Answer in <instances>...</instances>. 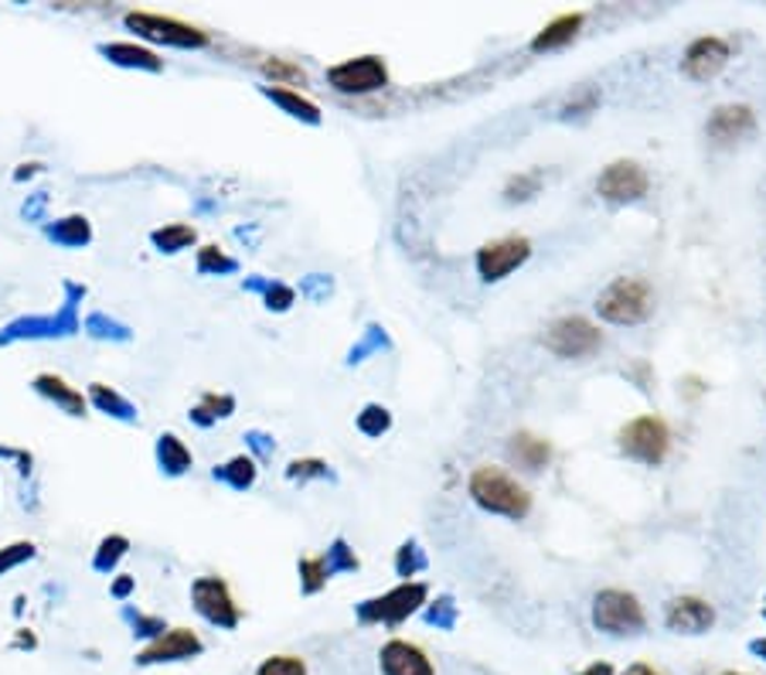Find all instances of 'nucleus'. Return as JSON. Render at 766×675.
I'll list each match as a JSON object with an SVG mask.
<instances>
[{"label": "nucleus", "mask_w": 766, "mask_h": 675, "mask_svg": "<svg viewBox=\"0 0 766 675\" xmlns=\"http://www.w3.org/2000/svg\"><path fill=\"white\" fill-rule=\"evenodd\" d=\"M470 498L484 512L507 516V519H525L531 509V495L525 492V485H518L515 477L494 464H480L470 474Z\"/></svg>", "instance_id": "nucleus-1"}, {"label": "nucleus", "mask_w": 766, "mask_h": 675, "mask_svg": "<svg viewBox=\"0 0 766 675\" xmlns=\"http://www.w3.org/2000/svg\"><path fill=\"white\" fill-rule=\"evenodd\" d=\"M596 311L613 324H641L655 311V291L641 276H620L600 294Z\"/></svg>", "instance_id": "nucleus-2"}, {"label": "nucleus", "mask_w": 766, "mask_h": 675, "mask_svg": "<svg viewBox=\"0 0 766 675\" xmlns=\"http://www.w3.org/2000/svg\"><path fill=\"white\" fill-rule=\"evenodd\" d=\"M668 447H671V430L655 413L637 416L620 430V450L644 464H661L668 458Z\"/></svg>", "instance_id": "nucleus-3"}, {"label": "nucleus", "mask_w": 766, "mask_h": 675, "mask_svg": "<svg viewBox=\"0 0 766 675\" xmlns=\"http://www.w3.org/2000/svg\"><path fill=\"white\" fill-rule=\"evenodd\" d=\"M593 625L607 635H637L644 628V607L627 590H603L593 601Z\"/></svg>", "instance_id": "nucleus-4"}, {"label": "nucleus", "mask_w": 766, "mask_h": 675, "mask_svg": "<svg viewBox=\"0 0 766 675\" xmlns=\"http://www.w3.org/2000/svg\"><path fill=\"white\" fill-rule=\"evenodd\" d=\"M127 27H133L136 35H144L151 42L178 45V48H202V45H208V35L202 32V27H194L188 21H178V17L147 14V11H130L127 14Z\"/></svg>", "instance_id": "nucleus-5"}, {"label": "nucleus", "mask_w": 766, "mask_h": 675, "mask_svg": "<svg viewBox=\"0 0 766 675\" xmlns=\"http://www.w3.org/2000/svg\"><path fill=\"white\" fill-rule=\"evenodd\" d=\"M603 345V334L593 321L573 315V318H559L546 331V348L559 358H586Z\"/></svg>", "instance_id": "nucleus-6"}, {"label": "nucleus", "mask_w": 766, "mask_h": 675, "mask_svg": "<svg viewBox=\"0 0 766 675\" xmlns=\"http://www.w3.org/2000/svg\"><path fill=\"white\" fill-rule=\"evenodd\" d=\"M191 601H194V611L205 617L208 625H218V628H236L242 621V611L232 597V590L225 580L218 577H202L191 583Z\"/></svg>", "instance_id": "nucleus-7"}, {"label": "nucleus", "mask_w": 766, "mask_h": 675, "mask_svg": "<svg viewBox=\"0 0 766 675\" xmlns=\"http://www.w3.org/2000/svg\"><path fill=\"white\" fill-rule=\"evenodd\" d=\"M327 82L337 90V93H355V96H364V93H379L388 86V69L379 55H361V59H351V62H340L334 69H327Z\"/></svg>", "instance_id": "nucleus-8"}, {"label": "nucleus", "mask_w": 766, "mask_h": 675, "mask_svg": "<svg viewBox=\"0 0 766 675\" xmlns=\"http://www.w3.org/2000/svg\"><path fill=\"white\" fill-rule=\"evenodd\" d=\"M422 601H426L422 583H403V587L388 590V594L361 604V621H368V625H399L412 611H419Z\"/></svg>", "instance_id": "nucleus-9"}, {"label": "nucleus", "mask_w": 766, "mask_h": 675, "mask_svg": "<svg viewBox=\"0 0 766 675\" xmlns=\"http://www.w3.org/2000/svg\"><path fill=\"white\" fill-rule=\"evenodd\" d=\"M205 652V641L191 628H167L154 641H147L136 655V665H160V662H188Z\"/></svg>", "instance_id": "nucleus-10"}, {"label": "nucleus", "mask_w": 766, "mask_h": 675, "mask_svg": "<svg viewBox=\"0 0 766 675\" xmlns=\"http://www.w3.org/2000/svg\"><path fill=\"white\" fill-rule=\"evenodd\" d=\"M647 171L637 164V161H613L607 171L596 181V191H600V199L613 202V205H623V202H637L647 194Z\"/></svg>", "instance_id": "nucleus-11"}, {"label": "nucleus", "mask_w": 766, "mask_h": 675, "mask_svg": "<svg viewBox=\"0 0 766 675\" xmlns=\"http://www.w3.org/2000/svg\"><path fill=\"white\" fill-rule=\"evenodd\" d=\"M531 257V242L525 236H504L477 249V273L484 280H504Z\"/></svg>", "instance_id": "nucleus-12"}, {"label": "nucleus", "mask_w": 766, "mask_h": 675, "mask_svg": "<svg viewBox=\"0 0 766 675\" xmlns=\"http://www.w3.org/2000/svg\"><path fill=\"white\" fill-rule=\"evenodd\" d=\"M379 668L382 675H436L430 655H426L419 644L412 641H388L379 652Z\"/></svg>", "instance_id": "nucleus-13"}, {"label": "nucleus", "mask_w": 766, "mask_h": 675, "mask_svg": "<svg viewBox=\"0 0 766 675\" xmlns=\"http://www.w3.org/2000/svg\"><path fill=\"white\" fill-rule=\"evenodd\" d=\"M716 621L713 604H705L702 597H678L668 604V628L678 635H702Z\"/></svg>", "instance_id": "nucleus-14"}, {"label": "nucleus", "mask_w": 766, "mask_h": 675, "mask_svg": "<svg viewBox=\"0 0 766 675\" xmlns=\"http://www.w3.org/2000/svg\"><path fill=\"white\" fill-rule=\"evenodd\" d=\"M729 62V45L722 38H698L685 51V75L705 82Z\"/></svg>", "instance_id": "nucleus-15"}, {"label": "nucleus", "mask_w": 766, "mask_h": 675, "mask_svg": "<svg viewBox=\"0 0 766 675\" xmlns=\"http://www.w3.org/2000/svg\"><path fill=\"white\" fill-rule=\"evenodd\" d=\"M753 127L756 117L750 106H719L705 130L716 144H732V140H743L746 133H753Z\"/></svg>", "instance_id": "nucleus-16"}, {"label": "nucleus", "mask_w": 766, "mask_h": 675, "mask_svg": "<svg viewBox=\"0 0 766 675\" xmlns=\"http://www.w3.org/2000/svg\"><path fill=\"white\" fill-rule=\"evenodd\" d=\"M35 389L41 392V396H48L55 406H62L69 416H82V413H85V396H82L79 389H72L62 376L45 372V376L35 379Z\"/></svg>", "instance_id": "nucleus-17"}, {"label": "nucleus", "mask_w": 766, "mask_h": 675, "mask_svg": "<svg viewBox=\"0 0 766 675\" xmlns=\"http://www.w3.org/2000/svg\"><path fill=\"white\" fill-rule=\"evenodd\" d=\"M511 458H515L522 467H528V471H538V467H546L549 464V458H552V447H549V440H542V437H531V434H515L511 437Z\"/></svg>", "instance_id": "nucleus-18"}, {"label": "nucleus", "mask_w": 766, "mask_h": 675, "mask_svg": "<svg viewBox=\"0 0 766 675\" xmlns=\"http://www.w3.org/2000/svg\"><path fill=\"white\" fill-rule=\"evenodd\" d=\"M579 27H583V14H562L555 17L542 35H535L531 48L535 51H552V48H562V45H570L576 35H579Z\"/></svg>", "instance_id": "nucleus-19"}, {"label": "nucleus", "mask_w": 766, "mask_h": 675, "mask_svg": "<svg viewBox=\"0 0 766 675\" xmlns=\"http://www.w3.org/2000/svg\"><path fill=\"white\" fill-rule=\"evenodd\" d=\"M109 62H117V66H127V69H151L157 72L164 62L157 59V55L151 48H140V45H130V42H117V45H103L99 48Z\"/></svg>", "instance_id": "nucleus-20"}, {"label": "nucleus", "mask_w": 766, "mask_h": 675, "mask_svg": "<svg viewBox=\"0 0 766 675\" xmlns=\"http://www.w3.org/2000/svg\"><path fill=\"white\" fill-rule=\"evenodd\" d=\"M266 96L276 99L283 109L290 112V117H300V120H307V123H318V120H321V109H318L314 103H310V99H303L300 93L287 90V86H266Z\"/></svg>", "instance_id": "nucleus-21"}, {"label": "nucleus", "mask_w": 766, "mask_h": 675, "mask_svg": "<svg viewBox=\"0 0 766 675\" xmlns=\"http://www.w3.org/2000/svg\"><path fill=\"white\" fill-rule=\"evenodd\" d=\"M157 458H160V467L167 474H181L191 467V450L175 437V434H164L160 443H157Z\"/></svg>", "instance_id": "nucleus-22"}, {"label": "nucleus", "mask_w": 766, "mask_h": 675, "mask_svg": "<svg viewBox=\"0 0 766 675\" xmlns=\"http://www.w3.org/2000/svg\"><path fill=\"white\" fill-rule=\"evenodd\" d=\"M48 233L65 246H82V242H89V222L82 215H72V218H62L59 225H51Z\"/></svg>", "instance_id": "nucleus-23"}, {"label": "nucleus", "mask_w": 766, "mask_h": 675, "mask_svg": "<svg viewBox=\"0 0 766 675\" xmlns=\"http://www.w3.org/2000/svg\"><path fill=\"white\" fill-rule=\"evenodd\" d=\"M127 549H130V540L127 536H106L103 543H99V549H96V570H112L117 567V562L127 556Z\"/></svg>", "instance_id": "nucleus-24"}, {"label": "nucleus", "mask_w": 766, "mask_h": 675, "mask_svg": "<svg viewBox=\"0 0 766 675\" xmlns=\"http://www.w3.org/2000/svg\"><path fill=\"white\" fill-rule=\"evenodd\" d=\"M154 242L164 252H178V249H184V246L194 242V229H191V225H164V229L154 233Z\"/></svg>", "instance_id": "nucleus-25"}, {"label": "nucleus", "mask_w": 766, "mask_h": 675, "mask_svg": "<svg viewBox=\"0 0 766 675\" xmlns=\"http://www.w3.org/2000/svg\"><path fill=\"white\" fill-rule=\"evenodd\" d=\"M255 675H307V662L300 655H273L255 668Z\"/></svg>", "instance_id": "nucleus-26"}, {"label": "nucleus", "mask_w": 766, "mask_h": 675, "mask_svg": "<svg viewBox=\"0 0 766 675\" xmlns=\"http://www.w3.org/2000/svg\"><path fill=\"white\" fill-rule=\"evenodd\" d=\"M215 477H225V482H232L236 488H249L255 482V467H252L249 458H236V461L225 464L222 471H215Z\"/></svg>", "instance_id": "nucleus-27"}, {"label": "nucleus", "mask_w": 766, "mask_h": 675, "mask_svg": "<svg viewBox=\"0 0 766 675\" xmlns=\"http://www.w3.org/2000/svg\"><path fill=\"white\" fill-rule=\"evenodd\" d=\"M300 577H303V590L307 594H314V590H321L331 577V567H327V559H303L300 562Z\"/></svg>", "instance_id": "nucleus-28"}, {"label": "nucleus", "mask_w": 766, "mask_h": 675, "mask_svg": "<svg viewBox=\"0 0 766 675\" xmlns=\"http://www.w3.org/2000/svg\"><path fill=\"white\" fill-rule=\"evenodd\" d=\"M263 72L273 79V86H283V82H307V75H303V69L300 66H290V62H283V59H266L263 62Z\"/></svg>", "instance_id": "nucleus-29"}, {"label": "nucleus", "mask_w": 766, "mask_h": 675, "mask_svg": "<svg viewBox=\"0 0 766 675\" xmlns=\"http://www.w3.org/2000/svg\"><path fill=\"white\" fill-rule=\"evenodd\" d=\"M93 403L103 406V410H117V416H123V419H133V406L123 396H117L112 389H106L103 382L93 386Z\"/></svg>", "instance_id": "nucleus-30"}, {"label": "nucleus", "mask_w": 766, "mask_h": 675, "mask_svg": "<svg viewBox=\"0 0 766 675\" xmlns=\"http://www.w3.org/2000/svg\"><path fill=\"white\" fill-rule=\"evenodd\" d=\"M32 556H35V546H32V543H14V546H4V549H0V573H8L11 567H17V562L32 559Z\"/></svg>", "instance_id": "nucleus-31"}, {"label": "nucleus", "mask_w": 766, "mask_h": 675, "mask_svg": "<svg viewBox=\"0 0 766 675\" xmlns=\"http://www.w3.org/2000/svg\"><path fill=\"white\" fill-rule=\"evenodd\" d=\"M538 191V175H522V178H515L507 185V199L511 202H525V199H531V194Z\"/></svg>", "instance_id": "nucleus-32"}, {"label": "nucleus", "mask_w": 766, "mask_h": 675, "mask_svg": "<svg viewBox=\"0 0 766 675\" xmlns=\"http://www.w3.org/2000/svg\"><path fill=\"white\" fill-rule=\"evenodd\" d=\"M358 424H361L364 434H382V430L388 427V413H385L382 406H368V410L361 413Z\"/></svg>", "instance_id": "nucleus-33"}, {"label": "nucleus", "mask_w": 766, "mask_h": 675, "mask_svg": "<svg viewBox=\"0 0 766 675\" xmlns=\"http://www.w3.org/2000/svg\"><path fill=\"white\" fill-rule=\"evenodd\" d=\"M232 396H215V392H212V396H205L202 400V406H198L194 413H208V410H215V416H229L232 413Z\"/></svg>", "instance_id": "nucleus-34"}, {"label": "nucleus", "mask_w": 766, "mask_h": 675, "mask_svg": "<svg viewBox=\"0 0 766 675\" xmlns=\"http://www.w3.org/2000/svg\"><path fill=\"white\" fill-rule=\"evenodd\" d=\"M212 267H218V270H232V260H225L215 246H205V249H202V270H212Z\"/></svg>", "instance_id": "nucleus-35"}, {"label": "nucleus", "mask_w": 766, "mask_h": 675, "mask_svg": "<svg viewBox=\"0 0 766 675\" xmlns=\"http://www.w3.org/2000/svg\"><path fill=\"white\" fill-rule=\"evenodd\" d=\"M324 461H294L290 464V477H310V474H324Z\"/></svg>", "instance_id": "nucleus-36"}, {"label": "nucleus", "mask_w": 766, "mask_h": 675, "mask_svg": "<svg viewBox=\"0 0 766 675\" xmlns=\"http://www.w3.org/2000/svg\"><path fill=\"white\" fill-rule=\"evenodd\" d=\"M290 304H294V291H287V287L270 291V307H276V311H283V307H290Z\"/></svg>", "instance_id": "nucleus-37"}, {"label": "nucleus", "mask_w": 766, "mask_h": 675, "mask_svg": "<svg viewBox=\"0 0 766 675\" xmlns=\"http://www.w3.org/2000/svg\"><path fill=\"white\" fill-rule=\"evenodd\" d=\"M130 594H133V577H127V573H123L117 583H112V597H120V601H123V597H130Z\"/></svg>", "instance_id": "nucleus-38"}, {"label": "nucleus", "mask_w": 766, "mask_h": 675, "mask_svg": "<svg viewBox=\"0 0 766 675\" xmlns=\"http://www.w3.org/2000/svg\"><path fill=\"white\" fill-rule=\"evenodd\" d=\"M579 675H613V668H610V662H596V665H589V668L579 672Z\"/></svg>", "instance_id": "nucleus-39"}, {"label": "nucleus", "mask_w": 766, "mask_h": 675, "mask_svg": "<svg viewBox=\"0 0 766 675\" xmlns=\"http://www.w3.org/2000/svg\"><path fill=\"white\" fill-rule=\"evenodd\" d=\"M623 675H661V672H655L650 665H631V668L623 672Z\"/></svg>", "instance_id": "nucleus-40"}, {"label": "nucleus", "mask_w": 766, "mask_h": 675, "mask_svg": "<svg viewBox=\"0 0 766 675\" xmlns=\"http://www.w3.org/2000/svg\"><path fill=\"white\" fill-rule=\"evenodd\" d=\"M14 644H17V649H35V644H38V638H35V635H21Z\"/></svg>", "instance_id": "nucleus-41"}, {"label": "nucleus", "mask_w": 766, "mask_h": 675, "mask_svg": "<svg viewBox=\"0 0 766 675\" xmlns=\"http://www.w3.org/2000/svg\"><path fill=\"white\" fill-rule=\"evenodd\" d=\"M753 649H756L759 655H766V641H756V644H753Z\"/></svg>", "instance_id": "nucleus-42"}, {"label": "nucleus", "mask_w": 766, "mask_h": 675, "mask_svg": "<svg viewBox=\"0 0 766 675\" xmlns=\"http://www.w3.org/2000/svg\"><path fill=\"white\" fill-rule=\"evenodd\" d=\"M722 675H743V672H722Z\"/></svg>", "instance_id": "nucleus-43"}]
</instances>
